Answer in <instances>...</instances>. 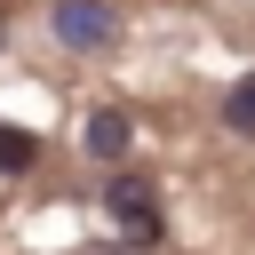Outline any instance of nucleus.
<instances>
[{"label":"nucleus","instance_id":"obj_1","mask_svg":"<svg viewBox=\"0 0 255 255\" xmlns=\"http://www.w3.org/2000/svg\"><path fill=\"white\" fill-rule=\"evenodd\" d=\"M48 32L72 48V56H96L120 40V8L112 0H48Z\"/></svg>","mask_w":255,"mask_h":255},{"label":"nucleus","instance_id":"obj_2","mask_svg":"<svg viewBox=\"0 0 255 255\" xmlns=\"http://www.w3.org/2000/svg\"><path fill=\"white\" fill-rule=\"evenodd\" d=\"M104 207L120 215V231H128L135 247H159V207H151V183H143V175H112V183H104Z\"/></svg>","mask_w":255,"mask_h":255},{"label":"nucleus","instance_id":"obj_3","mask_svg":"<svg viewBox=\"0 0 255 255\" xmlns=\"http://www.w3.org/2000/svg\"><path fill=\"white\" fill-rule=\"evenodd\" d=\"M128 151H135V120H128V112H96V120H88V159L120 167Z\"/></svg>","mask_w":255,"mask_h":255},{"label":"nucleus","instance_id":"obj_4","mask_svg":"<svg viewBox=\"0 0 255 255\" xmlns=\"http://www.w3.org/2000/svg\"><path fill=\"white\" fill-rule=\"evenodd\" d=\"M223 128H231V135H255V72L223 88Z\"/></svg>","mask_w":255,"mask_h":255},{"label":"nucleus","instance_id":"obj_5","mask_svg":"<svg viewBox=\"0 0 255 255\" xmlns=\"http://www.w3.org/2000/svg\"><path fill=\"white\" fill-rule=\"evenodd\" d=\"M32 159H40V135H24V128L0 120V175H24Z\"/></svg>","mask_w":255,"mask_h":255},{"label":"nucleus","instance_id":"obj_6","mask_svg":"<svg viewBox=\"0 0 255 255\" xmlns=\"http://www.w3.org/2000/svg\"><path fill=\"white\" fill-rule=\"evenodd\" d=\"M0 40H8V16H0Z\"/></svg>","mask_w":255,"mask_h":255}]
</instances>
